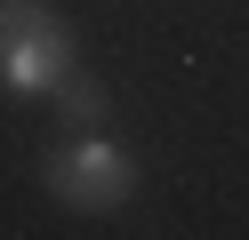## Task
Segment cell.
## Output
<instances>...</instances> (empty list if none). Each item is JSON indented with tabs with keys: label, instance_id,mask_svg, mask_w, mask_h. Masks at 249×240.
I'll use <instances>...</instances> for the list:
<instances>
[{
	"label": "cell",
	"instance_id": "cell-2",
	"mask_svg": "<svg viewBox=\"0 0 249 240\" xmlns=\"http://www.w3.org/2000/svg\"><path fill=\"white\" fill-rule=\"evenodd\" d=\"M65 72H72V24L49 0H0V88L49 96Z\"/></svg>",
	"mask_w": 249,
	"mask_h": 240
},
{
	"label": "cell",
	"instance_id": "cell-1",
	"mask_svg": "<svg viewBox=\"0 0 249 240\" xmlns=\"http://www.w3.org/2000/svg\"><path fill=\"white\" fill-rule=\"evenodd\" d=\"M40 192L72 216H113L137 200V160L129 144H113L105 128H72L49 160H40Z\"/></svg>",
	"mask_w": 249,
	"mask_h": 240
},
{
	"label": "cell",
	"instance_id": "cell-3",
	"mask_svg": "<svg viewBox=\"0 0 249 240\" xmlns=\"http://www.w3.org/2000/svg\"><path fill=\"white\" fill-rule=\"evenodd\" d=\"M49 104L65 112V128H105L113 96H105V80H97V72H81V64H72V72H65V80L49 88Z\"/></svg>",
	"mask_w": 249,
	"mask_h": 240
}]
</instances>
